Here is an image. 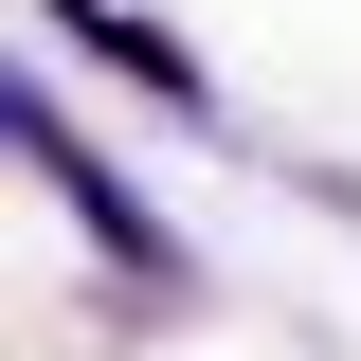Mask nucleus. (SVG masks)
Wrapping results in <instances>:
<instances>
[{"instance_id":"nucleus-1","label":"nucleus","mask_w":361,"mask_h":361,"mask_svg":"<svg viewBox=\"0 0 361 361\" xmlns=\"http://www.w3.org/2000/svg\"><path fill=\"white\" fill-rule=\"evenodd\" d=\"M0 109H18V145H37V180H54V199H73V235H90V253H109V271H145V289H163V307H180V289H199V253H180V235H163V217H145V199H127V180H109V163H90V145H73V109H54V73H18V90H0Z\"/></svg>"},{"instance_id":"nucleus-2","label":"nucleus","mask_w":361,"mask_h":361,"mask_svg":"<svg viewBox=\"0 0 361 361\" xmlns=\"http://www.w3.org/2000/svg\"><path fill=\"white\" fill-rule=\"evenodd\" d=\"M37 18H54V37H73V54H90V73H127L145 109H180V127L217 109V73H199V54H180L163 18H109V0H37Z\"/></svg>"}]
</instances>
